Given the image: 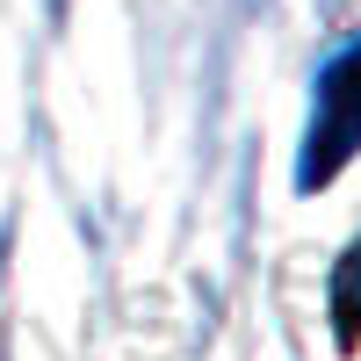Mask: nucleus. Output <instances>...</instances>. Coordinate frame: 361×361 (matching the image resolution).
<instances>
[{
    "instance_id": "f03ea898",
    "label": "nucleus",
    "mask_w": 361,
    "mask_h": 361,
    "mask_svg": "<svg viewBox=\"0 0 361 361\" xmlns=\"http://www.w3.org/2000/svg\"><path fill=\"white\" fill-rule=\"evenodd\" d=\"M333 311H340V340H361V246L340 260V275H333Z\"/></svg>"
},
{
    "instance_id": "f257e3e1",
    "label": "nucleus",
    "mask_w": 361,
    "mask_h": 361,
    "mask_svg": "<svg viewBox=\"0 0 361 361\" xmlns=\"http://www.w3.org/2000/svg\"><path fill=\"white\" fill-rule=\"evenodd\" d=\"M361 152V44H347L318 73V109H311V145H304V188H325L347 159Z\"/></svg>"
}]
</instances>
